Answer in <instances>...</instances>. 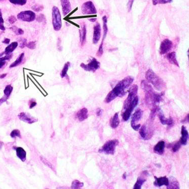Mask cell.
<instances>
[{"instance_id":"obj_20","label":"cell","mask_w":189,"mask_h":189,"mask_svg":"<svg viewBox=\"0 0 189 189\" xmlns=\"http://www.w3.org/2000/svg\"><path fill=\"white\" fill-rule=\"evenodd\" d=\"M181 134H182V137L180 139V142H181V144L185 145L187 143L189 134L186 127L184 126H182L181 128Z\"/></svg>"},{"instance_id":"obj_53","label":"cell","mask_w":189,"mask_h":189,"mask_svg":"<svg viewBox=\"0 0 189 189\" xmlns=\"http://www.w3.org/2000/svg\"><path fill=\"white\" fill-rule=\"evenodd\" d=\"M10 42V39L9 38H5L4 40L2 42L5 44H9Z\"/></svg>"},{"instance_id":"obj_52","label":"cell","mask_w":189,"mask_h":189,"mask_svg":"<svg viewBox=\"0 0 189 189\" xmlns=\"http://www.w3.org/2000/svg\"><path fill=\"white\" fill-rule=\"evenodd\" d=\"M102 112H103V109L99 108V109H97L96 115H97V116H101V114H102Z\"/></svg>"},{"instance_id":"obj_48","label":"cell","mask_w":189,"mask_h":189,"mask_svg":"<svg viewBox=\"0 0 189 189\" xmlns=\"http://www.w3.org/2000/svg\"><path fill=\"white\" fill-rule=\"evenodd\" d=\"M8 21L10 24H13L17 21V19L14 16H11L9 17Z\"/></svg>"},{"instance_id":"obj_27","label":"cell","mask_w":189,"mask_h":189,"mask_svg":"<svg viewBox=\"0 0 189 189\" xmlns=\"http://www.w3.org/2000/svg\"><path fill=\"white\" fill-rule=\"evenodd\" d=\"M80 34L81 46H83L86 42V27L85 24L83 25L82 29L80 31Z\"/></svg>"},{"instance_id":"obj_55","label":"cell","mask_w":189,"mask_h":189,"mask_svg":"<svg viewBox=\"0 0 189 189\" xmlns=\"http://www.w3.org/2000/svg\"><path fill=\"white\" fill-rule=\"evenodd\" d=\"M89 20L90 21L92 22H94L96 21V18H91V19H89Z\"/></svg>"},{"instance_id":"obj_29","label":"cell","mask_w":189,"mask_h":189,"mask_svg":"<svg viewBox=\"0 0 189 189\" xmlns=\"http://www.w3.org/2000/svg\"><path fill=\"white\" fill-rule=\"evenodd\" d=\"M24 57V53H21V54L16 59V61H15V62H14L13 63L11 64L10 66V68L15 67L17 66L18 65H20V64L23 61Z\"/></svg>"},{"instance_id":"obj_18","label":"cell","mask_w":189,"mask_h":189,"mask_svg":"<svg viewBox=\"0 0 189 189\" xmlns=\"http://www.w3.org/2000/svg\"><path fill=\"white\" fill-rule=\"evenodd\" d=\"M155 178V182H154V185L156 187L162 186L163 185H165L167 186L169 184V178L166 177H160V178H157L156 177H154Z\"/></svg>"},{"instance_id":"obj_12","label":"cell","mask_w":189,"mask_h":189,"mask_svg":"<svg viewBox=\"0 0 189 189\" xmlns=\"http://www.w3.org/2000/svg\"><path fill=\"white\" fill-rule=\"evenodd\" d=\"M103 41L99 47V50L97 51V55L98 57H101L103 54V42L107 36V33L108 31V28L107 26V17L106 16H104L103 17Z\"/></svg>"},{"instance_id":"obj_25","label":"cell","mask_w":189,"mask_h":189,"mask_svg":"<svg viewBox=\"0 0 189 189\" xmlns=\"http://www.w3.org/2000/svg\"><path fill=\"white\" fill-rule=\"evenodd\" d=\"M120 120L119 118V112L115 113L110 121V125L112 128L116 129L119 126Z\"/></svg>"},{"instance_id":"obj_57","label":"cell","mask_w":189,"mask_h":189,"mask_svg":"<svg viewBox=\"0 0 189 189\" xmlns=\"http://www.w3.org/2000/svg\"><path fill=\"white\" fill-rule=\"evenodd\" d=\"M126 177H127V174L126 173H125L123 175V178L124 179H126Z\"/></svg>"},{"instance_id":"obj_24","label":"cell","mask_w":189,"mask_h":189,"mask_svg":"<svg viewBox=\"0 0 189 189\" xmlns=\"http://www.w3.org/2000/svg\"><path fill=\"white\" fill-rule=\"evenodd\" d=\"M166 58L170 64H172L173 65H176V66L178 67H180L178 65V62L176 58V52L174 51V52L169 53L166 56Z\"/></svg>"},{"instance_id":"obj_56","label":"cell","mask_w":189,"mask_h":189,"mask_svg":"<svg viewBox=\"0 0 189 189\" xmlns=\"http://www.w3.org/2000/svg\"><path fill=\"white\" fill-rule=\"evenodd\" d=\"M3 145H4V143L2 141H0V150L3 147Z\"/></svg>"},{"instance_id":"obj_37","label":"cell","mask_w":189,"mask_h":189,"mask_svg":"<svg viewBox=\"0 0 189 189\" xmlns=\"http://www.w3.org/2000/svg\"><path fill=\"white\" fill-rule=\"evenodd\" d=\"M11 29L12 30V31H13L14 33H15L16 35H22L24 34V31L22 29H19L17 28L16 26H13L11 27Z\"/></svg>"},{"instance_id":"obj_51","label":"cell","mask_w":189,"mask_h":189,"mask_svg":"<svg viewBox=\"0 0 189 189\" xmlns=\"http://www.w3.org/2000/svg\"><path fill=\"white\" fill-rule=\"evenodd\" d=\"M189 121V115L188 114L187 115V116L185 118V119L183 120L181 122L182 123H188Z\"/></svg>"},{"instance_id":"obj_5","label":"cell","mask_w":189,"mask_h":189,"mask_svg":"<svg viewBox=\"0 0 189 189\" xmlns=\"http://www.w3.org/2000/svg\"><path fill=\"white\" fill-rule=\"evenodd\" d=\"M119 143V140L117 139H113L108 141L103 145L101 148L99 149V152L100 153H104L105 154L113 155L115 153L116 147L118 146Z\"/></svg>"},{"instance_id":"obj_50","label":"cell","mask_w":189,"mask_h":189,"mask_svg":"<svg viewBox=\"0 0 189 189\" xmlns=\"http://www.w3.org/2000/svg\"><path fill=\"white\" fill-rule=\"evenodd\" d=\"M131 127H132V128L134 130H135V131H138L139 129H140V128L141 127V124H139L131 126Z\"/></svg>"},{"instance_id":"obj_26","label":"cell","mask_w":189,"mask_h":189,"mask_svg":"<svg viewBox=\"0 0 189 189\" xmlns=\"http://www.w3.org/2000/svg\"><path fill=\"white\" fill-rule=\"evenodd\" d=\"M16 150L18 157L20 158L23 162L25 161L26 159V152L24 149L22 147H17Z\"/></svg>"},{"instance_id":"obj_54","label":"cell","mask_w":189,"mask_h":189,"mask_svg":"<svg viewBox=\"0 0 189 189\" xmlns=\"http://www.w3.org/2000/svg\"><path fill=\"white\" fill-rule=\"evenodd\" d=\"M7 76V74H3L0 75V79H3Z\"/></svg>"},{"instance_id":"obj_47","label":"cell","mask_w":189,"mask_h":189,"mask_svg":"<svg viewBox=\"0 0 189 189\" xmlns=\"http://www.w3.org/2000/svg\"><path fill=\"white\" fill-rule=\"evenodd\" d=\"M37 103H36V101L34 99H31L30 100L29 103V105L30 108H33L34 107H35L37 105Z\"/></svg>"},{"instance_id":"obj_31","label":"cell","mask_w":189,"mask_h":189,"mask_svg":"<svg viewBox=\"0 0 189 189\" xmlns=\"http://www.w3.org/2000/svg\"><path fill=\"white\" fill-rule=\"evenodd\" d=\"M146 179L139 178L134 185V189H140L143 184L146 182Z\"/></svg>"},{"instance_id":"obj_16","label":"cell","mask_w":189,"mask_h":189,"mask_svg":"<svg viewBox=\"0 0 189 189\" xmlns=\"http://www.w3.org/2000/svg\"><path fill=\"white\" fill-rule=\"evenodd\" d=\"M158 112V116L160 121L162 125H172L173 124V120L172 118H166L165 116L164 113L162 112L161 109H157Z\"/></svg>"},{"instance_id":"obj_30","label":"cell","mask_w":189,"mask_h":189,"mask_svg":"<svg viewBox=\"0 0 189 189\" xmlns=\"http://www.w3.org/2000/svg\"><path fill=\"white\" fill-rule=\"evenodd\" d=\"M13 57L12 54H10L8 55H6L4 57L0 58V69L3 67L5 65L6 61H9Z\"/></svg>"},{"instance_id":"obj_13","label":"cell","mask_w":189,"mask_h":189,"mask_svg":"<svg viewBox=\"0 0 189 189\" xmlns=\"http://www.w3.org/2000/svg\"><path fill=\"white\" fill-rule=\"evenodd\" d=\"M18 118L22 121L31 124L33 123L37 122L38 119L35 117L32 116L29 113L26 112H21L18 115Z\"/></svg>"},{"instance_id":"obj_9","label":"cell","mask_w":189,"mask_h":189,"mask_svg":"<svg viewBox=\"0 0 189 189\" xmlns=\"http://www.w3.org/2000/svg\"><path fill=\"white\" fill-rule=\"evenodd\" d=\"M138 87L137 85H133L132 86L130 87V89L129 90V95L126 99V100L125 101L124 103V107H123V109L125 110L126 109L130 103L133 100L135 97L137 96V94L138 93Z\"/></svg>"},{"instance_id":"obj_8","label":"cell","mask_w":189,"mask_h":189,"mask_svg":"<svg viewBox=\"0 0 189 189\" xmlns=\"http://www.w3.org/2000/svg\"><path fill=\"white\" fill-rule=\"evenodd\" d=\"M138 102H139V99L138 96H136L133 100L130 103L129 105L126 108V109H125V112L123 113V120L124 121L128 120L131 116V113L132 112L135 107L138 104Z\"/></svg>"},{"instance_id":"obj_44","label":"cell","mask_w":189,"mask_h":189,"mask_svg":"<svg viewBox=\"0 0 189 189\" xmlns=\"http://www.w3.org/2000/svg\"><path fill=\"white\" fill-rule=\"evenodd\" d=\"M19 42H20V46H19L20 47L21 49H23L27 44V39L24 38H22L19 41Z\"/></svg>"},{"instance_id":"obj_39","label":"cell","mask_w":189,"mask_h":189,"mask_svg":"<svg viewBox=\"0 0 189 189\" xmlns=\"http://www.w3.org/2000/svg\"><path fill=\"white\" fill-rule=\"evenodd\" d=\"M10 136H11L12 138H15L16 137H19V138H21L20 132L19 130H18V129H15V130H13L11 132Z\"/></svg>"},{"instance_id":"obj_35","label":"cell","mask_w":189,"mask_h":189,"mask_svg":"<svg viewBox=\"0 0 189 189\" xmlns=\"http://www.w3.org/2000/svg\"><path fill=\"white\" fill-rule=\"evenodd\" d=\"M173 0H152V3L153 5H156L157 4H165L167 3H170Z\"/></svg>"},{"instance_id":"obj_10","label":"cell","mask_w":189,"mask_h":189,"mask_svg":"<svg viewBox=\"0 0 189 189\" xmlns=\"http://www.w3.org/2000/svg\"><path fill=\"white\" fill-rule=\"evenodd\" d=\"M82 13L84 15L95 14L97 13L96 8L91 1L86 2L82 5Z\"/></svg>"},{"instance_id":"obj_43","label":"cell","mask_w":189,"mask_h":189,"mask_svg":"<svg viewBox=\"0 0 189 189\" xmlns=\"http://www.w3.org/2000/svg\"><path fill=\"white\" fill-rule=\"evenodd\" d=\"M181 142H180V141L178 142H177V143L174 144V145L173 147V151L174 152H176L177 151H178L181 148Z\"/></svg>"},{"instance_id":"obj_2","label":"cell","mask_w":189,"mask_h":189,"mask_svg":"<svg viewBox=\"0 0 189 189\" xmlns=\"http://www.w3.org/2000/svg\"><path fill=\"white\" fill-rule=\"evenodd\" d=\"M134 81L132 77H128L123 79L122 81H120L116 86L111 91L105 98V101L106 103H111L114 100L116 97H122L126 94V90L129 87Z\"/></svg>"},{"instance_id":"obj_1","label":"cell","mask_w":189,"mask_h":189,"mask_svg":"<svg viewBox=\"0 0 189 189\" xmlns=\"http://www.w3.org/2000/svg\"><path fill=\"white\" fill-rule=\"evenodd\" d=\"M143 90L145 92V99L146 103L151 108L152 117H153L156 112L157 106L162 100L164 93H157L154 92L152 87L145 80L142 81L141 83Z\"/></svg>"},{"instance_id":"obj_49","label":"cell","mask_w":189,"mask_h":189,"mask_svg":"<svg viewBox=\"0 0 189 189\" xmlns=\"http://www.w3.org/2000/svg\"><path fill=\"white\" fill-rule=\"evenodd\" d=\"M8 99V98L6 97V96H5V95L3 96L2 98L0 99V106H1L2 104H3V103H5V102L7 101Z\"/></svg>"},{"instance_id":"obj_38","label":"cell","mask_w":189,"mask_h":189,"mask_svg":"<svg viewBox=\"0 0 189 189\" xmlns=\"http://www.w3.org/2000/svg\"><path fill=\"white\" fill-rule=\"evenodd\" d=\"M31 9L33 11L38 12L42 11L44 9V7L42 5H34L33 6V7H31Z\"/></svg>"},{"instance_id":"obj_41","label":"cell","mask_w":189,"mask_h":189,"mask_svg":"<svg viewBox=\"0 0 189 189\" xmlns=\"http://www.w3.org/2000/svg\"><path fill=\"white\" fill-rule=\"evenodd\" d=\"M0 29L4 31L5 30V27L4 26V21L2 16V13L1 9H0Z\"/></svg>"},{"instance_id":"obj_11","label":"cell","mask_w":189,"mask_h":189,"mask_svg":"<svg viewBox=\"0 0 189 189\" xmlns=\"http://www.w3.org/2000/svg\"><path fill=\"white\" fill-rule=\"evenodd\" d=\"M173 42L169 39H165L161 42L160 53L161 55L165 54L172 50Z\"/></svg>"},{"instance_id":"obj_7","label":"cell","mask_w":189,"mask_h":189,"mask_svg":"<svg viewBox=\"0 0 189 189\" xmlns=\"http://www.w3.org/2000/svg\"><path fill=\"white\" fill-rule=\"evenodd\" d=\"M18 19L22 21L30 22L33 21L36 19V14L32 11H24L21 12L17 15Z\"/></svg>"},{"instance_id":"obj_14","label":"cell","mask_w":189,"mask_h":189,"mask_svg":"<svg viewBox=\"0 0 189 189\" xmlns=\"http://www.w3.org/2000/svg\"><path fill=\"white\" fill-rule=\"evenodd\" d=\"M141 137L144 140H148L152 136L153 133L151 129L147 127L146 125H144L141 127L139 132Z\"/></svg>"},{"instance_id":"obj_23","label":"cell","mask_w":189,"mask_h":189,"mask_svg":"<svg viewBox=\"0 0 189 189\" xmlns=\"http://www.w3.org/2000/svg\"><path fill=\"white\" fill-rule=\"evenodd\" d=\"M165 142L163 141H160L158 143H157L156 146L154 147V152H156L157 154H163L165 151Z\"/></svg>"},{"instance_id":"obj_59","label":"cell","mask_w":189,"mask_h":189,"mask_svg":"<svg viewBox=\"0 0 189 189\" xmlns=\"http://www.w3.org/2000/svg\"><path fill=\"white\" fill-rule=\"evenodd\" d=\"M0 1H1V0H0Z\"/></svg>"},{"instance_id":"obj_33","label":"cell","mask_w":189,"mask_h":189,"mask_svg":"<svg viewBox=\"0 0 189 189\" xmlns=\"http://www.w3.org/2000/svg\"><path fill=\"white\" fill-rule=\"evenodd\" d=\"M70 66V63L68 62L66 63L65 64L61 72V76L62 78L66 77L67 74V72L69 69V67Z\"/></svg>"},{"instance_id":"obj_22","label":"cell","mask_w":189,"mask_h":189,"mask_svg":"<svg viewBox=\"0 0 189 189\" xmlns=\"http://www.w3.org/2000/svg\"><path fill=\"white\" fill-rule=\"evenodd\" d=\"M77 118L79 121H83L88 118V110L86 108H83L77 112Z\"/></svg>"},{"instance_id":"obj_6","label":"cell","mask_w":189,"mask_h":189,"mask_svg":"<svg viewBox=\"0 0 189 189\" xmlns=\"http://www.w3.org/2000/svg\"><path fill=\"white\" fill-rule=\"evenodd\" d=\"M80 67L86 71L94 72L100 67V63L96 59L92 58L87 64L81 63Z\"/></svg>"},{"instance_id":"obj_36","label":"cell","mask_w":189,"mask_h":189,"mask_svg":"<svg viewBox=\"0 0 189 189\" xmlns=\"http://www.w3.org/2000/svg\"><path fill=\"white\" fill-rule=\"evenodd\" d=\"M10 3L17 5L23 6L27 3V0H9Z\"/></svg>"},{"instance_id":"obj_34","label":"cell","mask_w":189,"mask_h":189,"mask_svg":"<svg viewBox=\"0 0 189 189\" xmlns=\"http://www.w3.org/2000/svg\"><path fill=\"white\" fill-rule=\"evenodd\" d=\"M13 89V87L11 85H7L4 90L5 96L8 97L9 99V97H10L11 93L12 92Z\"/></svg>"},{"instance_id":"obj_19","label":"cell","mask_w":189,"mask_h":189,"mask_svg":"<svg viewBox=\"0 0 189 189\" xmlns=\"http://www.w3.org/2000/svg\"><path fill=\"white\" fill-rule=\"evenodd\" d=\"M166 188L168 189H180V184L178 181L174 177H170L169 180V184Z\"/></svg>"},{"instance_id":"obj_58","label":"cell","mask_w":189,"mask_h":189,"mask_svg":"<svg viewBox=\"0 0 189 189\" xmlns=\"http://www.w3.org/2000/svg\"><path fill=\"white\" fill-rule=\"evenodd\" d=\"M4 54V52H3V53H0V58Z\"/></svg>"},{"instance_id":"obj_46","label":"cell","mask_w":189,"mask_h":189,"mask_svg":"<svg viewBox=\"0 0 189 189\" xmlns=\"http://www.w3.org/2000/svg\"><path fill=\"white\" fill-rule=\"evenodd\" d=\"M134 2V0H129L128 3L127 4V8H128V12H130L132 9Z\"/></svg>"},{"instance_id":"obj_15","label":"cell","mask_w":189,"mask_h":189,"mask_svg":"<svg viewBox=\"0 0 189 189\" xmlns=\"http://www.w3.org/2000/svg\"><path fill=\"white\" fill-rule=\"evenodd\" d=\"M94 31H93V44H97L101 37V27L99 23H97L94 26Z\"/></svg>"},{"instance_id":"obj_17","label":"cell","mask_w":189,"mask_h":189,"mask_svg":"<svg viewBox=\"0 0 189 189\" xmlns=\"http://www.w3.org/2000/svg\"><path fill=\"white\" fill-rule=\"evenodd\" d=\"M61 3L64 16H66L71 11L70 0H61Z\"/></svg>"},{"instance_id":"obj_4","label":"cell","mask_w":189,"mask_h":189,"mask_svg":"<svg viewBox=\"0 0 189 189\" xmlns=\"http://www.w3.org/2000/svg\"><path fill=\"white\" fill-rule=\"evenodd\" d=\"M52 23L55 31H58L61 30L62 26L61 13L58 8L56 6H54L52 8Z\"/></svg>"},{"instance_id":"obj_45","label":"cell","mask_w":189,"mask_h":189,"mask_svg":"<svg viewBox=\"0 0 189 189\" xmlns=\"http://www.w3.org/2000/svg\"><path fill=\"white\" fill-rule=\"evenodd\" d=\"M37 21L38 22H43L44 21L46 20V17L45 15L42 14H39L37 18H36Z\"/></svg>"},{"instance_id":"obj_42","label":"cell","mask_w":189,"mask_h":189,"mask_svg":"<svg viewBox=\"0 0 189 189\" xmlns=\"http://www.w3.org/2000/svg\"><path fill=\"white\" fill-rule=\"evenodd\" d=\"M29 49H30V50H34L36 48L37 46V43H36V42L35 41H33V42H29L26 44V46Z\"/></svg>"},{"instance_id":"obj_3","label":"cell","mask_w":189,"mask_h":189,"mask_svg":"<svg viewBox=\"0 0 189 189\" xmlns=\"http://www.w3.org/2000/svg\"><path fill=\"white\" fill-rule=\"evenodd\" d=\"M145 78L147 81L152 84L157 90L162 91L166 88V84L164 80L151 69H149L146 72Z\"/></svg>"},{"instance_id":"obj_32","label":"cell","mask_w":189,"mask_h":189,"mask_svg":"<svg viewBox=\"0 0 189 189\" xmlns=\"http://www.w3.org/2000/svg\"><path fill=\"white\" fill-rule=\"evenodd\" d=\"M84 186L83 182H80L78 180H74L72 183V189H80Z\"/></svg>"},{"instance_id":"obj_40","label":"cell","mask_w":189,"mask_h":189,"mask_svg":"<svg viewBox=\"0 0 189 189\" xmlns=\"http://www.w3.org/2000/svg\"><path fill=\"white\" fill-rule=\"evenodd\" d=\"M41 160H42V161L43 164H45L46 165L49 167V168L51 169L52 170H55V168L54 167V166L51 164L50 162L48 161L46 159H45L43 157H41Z\"/></svg>"},{"instance_id":"obj_21","label":"cell","mask_w":189,"mask_h":189,"mask_svg":"<svg viewBox=\"0 0 189 189\" xmlns=\"http://www.w3.org/2000/svg\"><path fill=\"white\" fill-rule=\"evenodd\" d=\"M142 115H143V111L142 110L138 109V111H137L133 115L132 117V120H131V126L136 125V123H137L142 118Z\"/></svg>"},{"instance_id":"obj_28","label":"cell","mask_w":189,"mask_h":189,"mask_svg":"<svg viewBox=\"0 0 189 189\" xmlns=\"http://www.w3.org/2000/svg\"><path fill=\"white\" fill-rule=\"evenodd\" d=\"M18 46V43L16 42H12L6 48L4 51L5 54L8 55L11 54L15 49H16Z\"/></svg>"}]
</instances>
